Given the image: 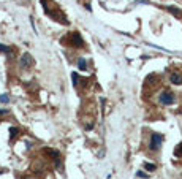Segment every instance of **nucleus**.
<instances>
[{
    "label": "nucleus",
    "mask_w": 182,
    "mask_h": 179,
    "mask_svg": "<svg viewBox=\"0 0 182 179\" xmlns=\"http://www.w3.org/2000/svg\"><path fill=\"white\" fill-rule=\"evenodd\" d=\"M158 100H160L161 105H173L176 98H174V94H173L171 90H163V92L160 94V98H158Z\"/></svg>",
    "instance_id": "obj_1"
},
{
    "label": "nucleus",
    "mask_w": 182,
    "mask_h": 179,
    "mask_svg": "<svg viewBox=\"0 0 182 179\" xmlns=\"http://www.w3.org/2000/svg\"><path fill=\"white\" fill-rule=\"evenodd\" d=\"M161 143H163V136H161L160 133H152L151 143H149V148H151L152 151H157V149L161 146Z\"/></svg>",
    "instance_id": "obj_2"
},
{
    "label": "nucleus",
    "mask_w": 182,
    "mask_h": 179,
    "mask_svg": "<svg viewBox=\"0 0 182 179\" xmlns=\"http://www.w3.org/2000/svg\"><path fill=\"white\" fill-rule=\"evenodd\" d=\"M33 63H35L33 57H32L29 52H24V54H22V57H21V67H22V68H24V70H29L32 65H33Z\"/></svg>",
    "instance_id": "obj_3"
},
{
    "label": "nucleus",
    "mask_w": 182,
    "mask_h": 179,
    "mask_svg": "<svg viewBox=\"0 0 182 179\" xmlns=\"http://www.w3.org/2000/svg\"><path fill=\"white\" fill-rule=\"evenodd\" d=\"M71 43H73L75 46H78V48H81V46L84 45L83 38H81V35H79V33H73V35H71Z\"/></svg>",
    "instance_id": "obj_4"
},
{
    "label": "nucleus",
    "mask_w": 182,
    "mask_h": 179,
    "mask_svg": "<svg viewBox=\"0 0 182 179\" xmlns=\"http://www.w3.org/2000/svg\"><path fill=\"white\" fill-rule=\"evenodd\" d=\"M169 81H171L173 84H176V86H181V84H182V76L179 75V73H171Z\"/></svg>",
    "instance_id": "obj_5"
},
{
    "label": "nucleus",
    "mask_w": 182,
    "mask_h": 179,
    "mask_svg": "<svg viewBox=\"0 0 182 179\" xmlns=\"http://www.w3.org/2000/svg\"><path fill=\"white\" fill-rule=\"evenodd\" d=\"M46 154H49L52 158H55V160H59V157H60V154H59L57 151H54V149H45Z\"/></svg>",
    "instance_id": "obj_6"
},
{
    "label": "nucleus",
    "mask_w": 182,
    "mask_h": 179,
    "mask_svg": "<svg viewBox=\"0 0 182 179\" xmlns=\"http://www.w3.org/2000/svg\"><path fill=\"white\" fill-rule=\"evenodd\" d=\"M78 68H79V70H86V68H87V62L84 60V59H79V62H78Z\"/></svg>",
    "instance_id": "obj_7"
},
{
    "label": "nucleus",
    "mask_w": 182,
    "mask_h": 179,
    "mask_svg": "<svg viewBox=\"0 0 182 179\" xmlns=\"http://www.w3.org/2000/svg\"><path fill=\"white\" fill-rule=\"evenodd\" d=\"M17 136V128L16 127H10V140H14Z\"/></svg>",
    "instance_id": "obj_8"
},
{
    "label": "nucleus",
    "mask_w": 182,
    "mask_h": 179,
    "mask_svg": "<svg viewBox=\"0 0 182 179\" xmlns=\"http://www.w3.org/2000/svg\"><path fill=\"white\" fill-rule=\"evenodd\" d=\"M144 168L147 170V171H155V168H157V166H155V163H144Z\"/></svg>",
    "instance_id": "obj_9"
},
{
    "label": "nucleus",
    "mask_w": 182,
    "mask_h": 179,
    "mask_svg": "<svg viewBox=\"0 0 182 179\" xmlns=\"http://www.w3.org/2000/svg\"><path fill=\"white\" fill-rule=\"evenodd\" d=\"M174 154L177 155V157H182V143H181V144H177V146H176V149H174Z\"/></svg>",
    "instance_id": "obj_10"
},
{
    "label": "nucleus",
    "mask_w": 182,
    "mask_h": 179,
    "mask_svg": "<svg viewBox=\"0 0 182 179\" xmlns=\"http://www.w3.org/2000/svg\"><path fill=\"white\" fill-rule=\"evenodd\" d=\"M71 83L73 86H78V73H71Z\"/></svg>",
    "instance_id": "obj_11"
},
{
    "label": "nucleus",
    "mask_w": 182,
    "mask_h": 179,
    "mask_svg": "<svg viewBox=\"0 0 182 179\" xmlns=\"http://www.w3.org/2000/svg\"><path fill=\"white\" fill-rule=\"evenodd\" d=\"M168 10H169V11H173V14H176V16H181V10H177V8H174V7H168Z\"/></svg>",
    "instance_id": "obj_12"
},
{
    "label": "nucleus",
    "mask_w": 182,
    "mask_h": 179,
    "mask_svg": "<svg viewBox=\"0 0 182 179\" xmlns=\"http://www.w3.org/2000/svg\"><path fill=\"white\" fill-rule=\"evenodd\" d=\"M0 52H10V48L5 45H0Z\"/></svg>",
    "instance_id": "obj_13"
},
{
    "label": "nucleus",
    "mask_w": 182,
    "mask_h": 179,
    "mask_svg": "<svg viewBox=\"0 0 182 179\" xmlns=\"http://www.w3.org/2000/svg\"><path fill=\"white\" fill-rule=\"evenodd\" d=\"M0 102H3V103H8V102H10V98H8V95H0Z\"/></svg>",
    "instance_id": "obj_14"
},
{
    "label": "nucleus",
    "mask_w": 182,
    "mask_h": 179,
    "mask_svg": "<svg viewBox=\"0 0 182 179\" xmlns=\"http://www.w3.org/2000/svg\"><path fill=\"white\" fill-rule=\"evenodd\" d=\"M136 176H138V178H143V179H146V178H147V176H146L143 171H138V173H136Z\"/></svg>",
    "instance_id": "obj_15"
},
{
    "label": "nucleus",
    "mask_w": 182,
    "mask_h": 179,
    "mask_svg": "<svg viewBox=\"0 0 182 179\" xmlns=\"http://www.w3.org/2000/svg\"><path fill=\"white\" fill-rule=\"evenodd\" d=\"M0 114H5V111H3V110H0Z\"/></svg>",
    "instance_id": "obj_16"
}]
</instances>
